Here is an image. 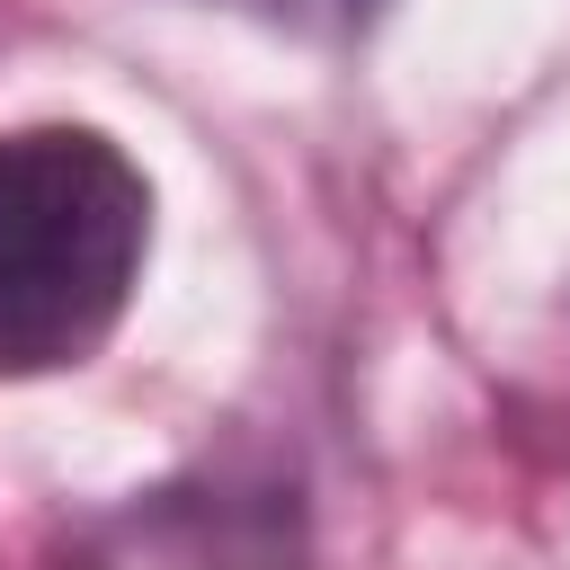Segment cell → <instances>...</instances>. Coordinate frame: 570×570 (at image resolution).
Masks as SVG:
<instances>
[{"instance_id": "6da1fadb", "label": "cell", "mask_w": 570, "mask_h": 570, "mask_svg": "<svg viewBox=\"0 0 570 570\" xmlns=\"http://www.w3.org/2000/svg\"><path fill=\"white\" fill-rule=\"evenodd\" d=\"M151 249L142 169L89 125L0 134V383L107 347Z\"/></svg>"}, {"instance_id": "7a4b0ae2", "label": "cell", "mask_w": 570, "mask_h": 570, "mask_svg": "<svg viewBox=\"0 0 570 570\" xmlns=\"http://www.w3.org/2000/svg\"><path fill=\"white\" fill-rule=\"evenodd\" d=\"M223 9L267 18V27H285V36H321V45H338V36H365L383 0H223Z\"/></svg>"}]
</instances>
